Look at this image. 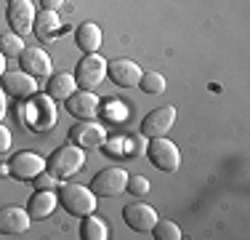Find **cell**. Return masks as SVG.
<instances>
[{
    "label": "cell",
    "mask_w": 250,
    "mask_h": 240,
    "mask_svg": "<svg viewBox=\"0 0 250 240\" xmlns=\"http://www.w3.org/2000/svg\"><path fill=\"white\" fill-rule=\"evenodd\" d=\"M64 5V0H40V8L45 11H59Z\"/></svg>",
    "instance_id": "cell-30"
},
{
    "label": "cell",
    "mask_w": 250,
    "mask_h": 240,
    "mask_svg": "<svg viewBox=\"0 0 250 240\" xmlns=\"http://www.w3.org/2000/svg\"><path fill=\"white\" fill-rule=\"evenodd\" d=\"M141 75H144V70L133 59H112V62H106V77L120 88H136Z\"/></svg>",
    "instance_id": "cell-10"
},
{
    "label": "cell",
    "mask_w": 250,
    "mask_h": 240,
    "mask_svg": "<svg viewBox=\"0 0 250 240\" xmlns=\"http://www.w3.org/2000/svg\"><path fill=\"white\" fill-rule=\"evenodd\" d=\"M19 62H21V70L32 77H51L53 75L51 56L40 46H24V51L19 53Z\"/></svg>",
    "instance_id": "cell-13"
},
{
    "label": "cell",
    "mask_w": 250,
    "mask_h": 240,
    "mask_svg": "<svg viewBox=\"0 0 250 240\" xmlns=\"http://www.w3.org/2000/svg\"><path fill=\"white\" fill-rule=\"evenodd\" d=\"M125 190H128L130 195H136V197H144V195H149L152 184H149V179H144V176H128Z\"/></svg>",
    "instance_id": "cell-26"
},
{
    "label": "cell",
    "mask_w": 250,
    "mask_h": 240,
    "mask_svg": "<svg viewBox=\"0 0 250 240\" xmlns=\"http://www.w3.org/2000/svg\"><path fill=\"white\" fill-rule=\"evenodd\" d=\"M3 72H5V56H3V51H0V77H3Z\"/></svg>",
    "instance_id": "cell-33"
},
{
    "label": "cell",
    "mask_w": 250,
    "mask_h": 240,
    "mask_svg": "<svg viewBox=\"0 0 250 240\" xmlns=\"http://www.w3.org/2000/svg\"><path fill=\"white\" fill-rule=\"evenodd\" d=\"M75 80L77 88H85V91H93L96 86L106 80V59H101L99 53H83V59L75 67Z\"/></svg>",
    "instance_id": "cell-5"
},
{
    "label": "cell",
    "mask_w": 250,
    "mask_h": 240,
    "mask_svg": "<svg viewBox=\"0 0 250 240\" xmlns=\"http://www.w3.org/2000/svg\"><path fill=\"white\" fill-rule=\"evenodd\" d=\"M146 158L163 173H176L181 168V149L168 136H154V139L146 142Z\"/></svg>",
    "instance_id": "cell-4"
},
{
    "label": "cell",
    "mask_w": 250,
    "mask_h": 240,
    "mask_svg": "<svg viewBox=\"0 0 250 240\" xmlns=\"http://www.w3.org/2000/svg\"><path fill=\"white\" fill-rule=\"evenodd\" d=\"M56 197H59V206L67 214L77 216V219H83V216H88V214H96V206H99V197L91 192V187L75 184V182L59 184Z\"/></svg>",
    "instance_id": "cell-1"
},
{
    "label": "cell",
    "mask_w": 250,
    "mask_h": 240,
    "mask_svg": "<svg viewBox=\"0 0 250 240\" xmlns=\"http://www.w3.org/2000/svg\"><path fill=\"white\" fill-rule=\"evenodd\" d=\"M123 147H128L125 155H130V158H141V155H146V136L139 131V134H133L130 139H123Z\"/></svg>",
    "instance_id": "cell-25"
},
{
    "label": "cell",
    "mask_w": 250,
    "mask_h": 240,
    "mask_svg": "<svg viewBox=\"0 0 250 240\" xmlns=\"http://www.w3.org/2000/svg\"><path fill=\"white\" fill-rule=\"evenodd\" d=\"M75 91H77V80L72 72H56V75L48 77V86H45V94L53 101H67Z\"/></svg>",
    "instance_id": "cell-19"
},
{
    "label": "cell",
    "mask_w": 250,
    "mask_h": 240,
    "mask_svg": "<svg viewBox=\"0 0 250 240\" xmlns=\"http://www.w3.org/2000/svg\"><path fill=\"white\" fill-rule=\"evenodd\" d=\"M104 115H109L112 120H123L125 115H128V107H125L123 101H112V104H109V110L104 107Z\"/></svg>",
    "instance_id": "cell-28"
},
{
    "label": "cell",
    "mask_w": 250,
    "mask_h": 240,
    "mask_svg": "<svg viewBox=\"0 0 250 240\" xmlns=\"http://www.w3.org/2000/svg\"><path fill=\"white\" fill-rule=\"evenodd\" d=\"M152 238L154 240H181V227L173 224L170 219H157L152 227Z\"/></svg>",
    "instance_id": "cell-23"
},
{
    "label": "cell",
    "mask_w": 250,
    "mask_h": 240,
    "mask_svg": "<svg viewBox=\"0 0 250 240\" xmlns=\"http://www.w3.org/2000/svg\"><path fill=\"white\" fill-rule=\"evenodd\" d=\"M83 166H85V149L77 147V144H72V142L56 147V149L48 155V160H45V171L53 173L59 182H64V179L80 173Z\"/></svg>",
    "instance_id": "cell-2"
},
{
    "label": "cell",
    "mask_w": 250,
    "mask_h": 240,
    "mask_svg": "<svg viewBox=\"0 0 250 240\" xmlns=\"http://www.w3.org/2000/svg\"><path fill=\"white\" fill-rule=\"evenodd\" d=\"M176 123V107L173 104H165V107H157L152 110L149 115L141 120V134L146 139H154V136H168L170 128Z\"/></svg>",
    "instance_id": "cell-9"
},
{
    "label": "cell",
    "mask_w": 250,
    "mask_h": 240,
    "mask_svg": "<svg viewBox=\"0 0 250 240\" xmlns=\"http://www.w3.org/2000/svg\"><path fill=\"white\" fill-rule=\"evenodd\" d=\"M67 112L75 115L77 120H96V115L101 112V101L93 91H85V88H77V91L69 96L67 101Z\"/></svg>",
    "instance_id": "cell-12"
},
{
    "label": "cell",
    "mask_w": 250,
    "mask_h": 240,
    "mask_svg": "<svg viewBox=\"0 0 250 240\" xmlns=\"http://www.w3.org/2000/svg\"><path fill=\"white\" fill-rule=\"evenodd\" d=\"M0 51H3L5 59H16L24 51V38L16 32H3L0 35Z\"/></svg>",
    "instance_id": "cell-22"
},
{
    "label": "cell",
    "mask_w": 250,
    "mask_h": 240,
    "mask_svg": "<svg viewBox=\"0 0 250 240\" xmlns=\"http://www.w3.org/2000/svg\"><path fill=\"white\" fill-rule=\"evenodd\" d=\"M11 144H14V136H11V131L0 123V155H8L11 152Z\"/></svg>",
    "instance_id": "cell-29"
},
{
    "label": "cell",
    "mask_w": 250,
    "mask_h": 240,
    "mask_svg": "<svg viewBox=\"0 0 250 240\" xmlns=\"http://www.w3.org/2000/svg\"><path fill=\"white\" fill-rule=\"evenodd\" d=\"M80 238L83 240H106L109 238V224L101 221L99 216L88 214V216H83V221H80Z\"/></svg>",
    "instance_id": "cell-21"
},
{
    "label": "cell",
    "mask_w": 250,
    "mask_h": 240,
    "mask_svg": "<svg viewBox=\"0 0 250 240\" xmlns=\"http://www.w3.org/2000/svg\"><path fill=\"white\" fill-rule=\"evenodd\" d=\"M0 86H3L5 94L16 96V99H29V96L38 94V80L32 75H27L24 70H14V72H3L0 77Z\"/></svg>",
    "instance_id": "cell-14"
},
{
    "label": "cell",
    "mask_w": 250,
    "mask_h": 240,
    "mask_svg": "<svg viewBox=\"0 0 250 240\" xmlns=\"http://www.w3.org/2000/svg\"><path fill=\"white\" fill-rule=\"evenodd\" d=\"M157 219L160 216L149 203H130V206L123 208V221L133 232H152V227Z\"/></svg>",
    "instance_id": "cell-15"
},
{
    "label": "cell",
    "mask_w": 250,
    "mask_h": 240,
    "mask_svg": "<svg viewBox=\"0 0 250 240\" xmlns=\"http://www.w3.org/2000/svg\"><path fill=\"white\" fill-rule=\"evenodd\" d=\"M32 224L27 208L21 206H3L0 208V235H24Z\"/></svg>",
    "instance_id": "cell-16"
},
{
    "label": "cell",
    "mask_w": 250,
    "mask_h": 240,
    "mask_svg": "<svg viewBox=\"0 0 250 240\" xmlns=\"http://www.w3.org/2000/svg\"><path fill=\"white\" fill-rule=\"evenodd\" d=\"M75 43L83 53H99L101 48V27L96 22H83L75 29Z\"/></svg>",
    "instance_id": "cell-20"
},
{
    "label": "cell",
    "mask_w": 250,
    "mask_h": 240,
    "mask_svg": "<svg viewBox=\"0 0 250 240\" xmlns=\"http://www.w3.org/2000/svg\"><path fill=\"white\" fill-rule=\"evenodd\" d=\"M62 29H64V24H62V19H59L56 11H45V8H40V14L35 16V27H32V32L38 35L40 43L56 40L59 35H62Z\"/></svg>",
    "instance_id": "cell-18"
},
{
    "label": "cell",
    "mask_w": 250,
    "mask_h": 240,
    "mask_svg": "<svg viewBox=\"0 0 250 240\" xmlns=\"http://www.w3.org/2000/svg\"><path fill=\"white\" fill-rule=\"evenodd\" d=\"M8 171L16 182H32L38 173L45 171V160L38 152H16L8 160Z\"/></svg>",
    "instance_id": "cell-11"
},
{
    "label": "cell",
    "mask_w": 250,
    "mask_h": 240,
    "mask_svg": "<svg viewBox=\"0 0 250 240\" xmlns=\"http://www.w3.org/2000/svg\"><path fill=\"white\" fill-rule=\"evenodd\" d=\"M32 184H35V190H56L62 182H59V179L53 176V173L43 171V173H38V176L32 179Z\"/></svg>",
    "instance_id": "cell-27"
},
{
    "label": "cell",
    "mask_w": 250,
    "mask_h": 240,
    "mask_svg": "<svg viewBox=\"0 0 250 240\" xmlns=\"http://www.w3.org/2000/svg\"><path fill=\"white\" fill-rule=\"evenodd\" d=\"M19 120H24L32 131L43 134V131H51L53 123H56V107H53V99L48 94H35L29 96L27 107L19 110Z\"/></svg>",
    "instance_id": "cell-3"
},
{
    "label": "cell",
    "mask_w": 250,
    "mask_h": 240,
    "mask_svg": "<svg viewBox=\"0 0 250 240\" xmlns=\"http://www.w3.org/2000/svg\"><path fill=\"white\" fill-rule=\"evenodd\" d=\"M125 184H128V171L112 166V168H104L93 176L91 182V192L96 197H117L125 192Z\"/></svg>",
    "instance_id": "cell-6"
},
{
    "label": "cell",
    "mask_w": 250,
    "mask_h": 240,
    "mask_svg": "<svg viewBox=\"0 0 250 240\" xmlns=\"http://www.w3.org/2000/svg\"><path fill=\"white\" fill-rule=\"evenodd\" d=\"M106 139H109V134H106V128L101 123H96V120H80L77 125L69 128V142L83 147V149H99L106 144Z\"/></svg>",
    "instance_id": "cell-8"
},
{
    "label": "cell",
    "mask_w": 250,
    "mask_h": 240,
    "mask_svg": "<svg viewBox=\"0 0 250 240\" xmlns=\"http://www.w3.org/2000/svg\"><path fill=\"white\" fill-rule=\"evenodd\" d=\"M35 16H38V11H35L32 0H8V5H5V22H8L11 32L21 35V38L32 32Z\"/></svg>",
    "instance_id": "cell-7"
},
{
    "label": "cell",
    "mask_w": 250,
    "mask_h": 240,
    "mask_svg": "<svg viewBox=\"0 0 250 240\" xmlns=\"http://www.w3.org/2000/svg\"><path fill=\"white\" fill-rule=\"evenodd\" d=\"M5 118V91L0 88V120Z\"/></svg>",
    "instance_id": "cell-31"
},
{
    "label": "cell",
    "mask_w": 250,
    "mask_h": 240,
    "mask_svg": "<svg viewBox=\"0 0 250 240\" xmlns=\"http://www.w3.org/2000/svg\"><path fill=\"white\" fill-rule=\"evenodd\" d=\"M139 88L144 94H149V96H157V94H163L165 91V75H160V72H144L141 75V80H139Z\"/></svg>",
    "instance_id": "cell-24"
},
{
    "label": "cell",
    "mask_w": 250,
    "mask_h": 240,
    "mask_svg": "<svg viewBox=\"0 0 250 240\" xmlns=\"http://www.w3.org/2000/svg\"><path fill=\"white\" fill-rule=\"evenodd\" d=\"M0 176H11V171H8V163H0Z\"/></svg>",
    "instance_id": "cell-32"
},
{
    "label": "cell",
    "mask_w": 250,
    "mask_h": 240,
    "mask_svg": "<svg viewBox=\"0 0 250 240\" xmlns=\"http://www.w3.org/2000/svg\"><path fill=\"white\" fill-rule=\"evenodd\" d=\"M56 206H59L56 190H35L32 195H29L24 208H27V214H29L32 221H43L56 211Z\"/></svg>",
    "instance_id": "cell-17"
}]
</instances>
